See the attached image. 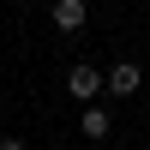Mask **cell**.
Instances as JSON below:
<instances>
[{"instance_id":"cell-2","label":"cell","mask_w":150,"mask_h":150,"mask_svg":"<svg viewBox=\"0 0 150 150\" xmlns=\"http://www.w3.org/2000/svg\"><path fill=\"white\" fill-rule=\"evenodd\" d=\"M138 84H144V78H138L132 60H120V66L108 72V96H138Z\"/></svg>"},{"instance_id":"cell-3","label":"cell","mask_w":150,"mask_h":150,"mask_svg":"<svg viewBox=\"0 0 150 150\" xmlns=\"http://www.w3.org/2000/svg\"><path fill=\"white\" fill-rule=\"evenodd\" d=\"M54 24L60 30H84V0H54Z\"/></svg>"},{"instance_id":"cell-5","label":"cell","mask_w":150,"mask_h":150,"mask_svg":"<svg viewBox=\"0 0 150 150\" xmlns=\"http://www.w3.org/2000/svg\"><path fill=\"white\" fill-rule=\"evenodd\" d=\"M0 150H24V144H18V138H0Z\"/></svg>"},{"instance_id":"cell-1","label":"cell","mask_w":150,"mask_h":150,"mask_svg":"<svg viewBox=\"0 0 150 150\" xmlns=\"http://www.w3.org/2000/svg\"><path fill=\"white\" fill-rule=\"evenodd\" d=\"M102 90H108V78H102L96 66H84V60H78V66L66 72V96H78V102H96Z\"/></svg>"},{"instance_id":"cell-4","label":"cell","mask_w":150,"mask_h":150,"mask_svg":"<svg viewBox=\"0 0 150 150\" xmlns=\"http://www.w3.org/2000/svg\"><path fill=\"white\" fill-rule=\"evenodd\" d=\"M78 126H84V138H108V132H114V126H108V114H102V108H84V120H78Z\"/></svg>"}]
</instances>
